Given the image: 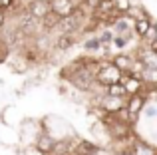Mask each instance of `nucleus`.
Listing matches in <instances>:
<instances>
[{
    "mask_svg": "<svg viewBox=\"0 0 157 155\" xmlns=\"http://www.w3.org/2000/svg\"><path fill=\"white\" fill-rule=\"evenodd\" d=\"M123 74L117 70V68L111 64V60H101L100 64V70H98V84L101 85V88H107V85H113V84H119L121 81Z\"/></svg>",
    "mask_w": 157,
    "mask_h": 155,
    "instance_id": "obj_1",
    "label": "nucleus"
},
{
    "mask_svg": "<svg viewBox=\"0 0 157 155\" xmlns=\"http://www.w3.org/2000/svg\"><path fill=\"white\" fill-rule=\"evenodd\" d=\"M84 40L80 38V34H56V42H54V52L58 54H66L74 46H78Z\"/></svg>",
    "mask_w": 157,
    "mask_h": 155,
    "instance_id": "obj_2",
    "label": "nucleus"
},
{
    "mask_svg": "<svg viewBox=\"0 0 157 155\" xmlns=\"http://www.w3.org/2000/svg\"><path fill=\"white\" fill-rule=\"evenodd\" d=\"M56 137L48 131H40L38 137L34 141V149L38 151L40 155H52L54 153V147H56Z\"/></svg>",
    "mask_w": 157,
    "mask_h": 155,
    "instance_id": "obj_3",
    "label": "nucleus"
},
{
    "mask_svg": "<svg viewBox=\"0 0 157 155\" xmlns=\"http://www.w3.org/2000/svg\"><path fill=\"white\" fill-rule=\"evenodd\" d=\"M147 105V97L145 93H135V96H129L125 101V109L129 112L131 117H135V119H139V115L143 113V109H145Z\"/></svg>",
    "mask_w": 157,
    "mask_h": 155,
    "instance_id": "obj_4",
    "label": "nucleus"
},
{
    "mask_svg": "<svg viewBox=\"0 0 157 155\" xmlns=\"http://www.w3.org/2000/svg\"><path fill=\"white\" fill-rule=\"evenodd\" d=\"M50 8H52V14L58 16L60 20L68 18L70 14H74V10L78 8V4L74 0H50Z\"/></svg>",
    "mask_w": 157,
    "mask_h": 155,
    "instance_id": "obj_5",
    "label": "nucleus"
},
{
    "mask_svg": "<svg viewBox=\"0 0 157 155\" xmlns=\"http://www.w3.org/2000/svg\"><path fill=\"white\" fill-rule=\"evenodd\" d=\"M26 10L30 12L36 20H44L52 12L50 0H28L26 2Z\"/></svg>",
    "mask_w": 157,
    "mask_h": 155,
    "instance_id": "obj_6",
    "label": "nucleus"
},
{
    "mask_svg": "<svg viewBox=\"0 0 157 155\" xmlns=\"http://www.w3.org/2000/svg\"><path fill=\"white\" fill-rule=\"evenodd\" d=\"M133 54H127V52H117V54L111 56V64L117 68L121 74H131V66H133Z\"/></svg>",
    "mask_w": 157,
    "mask_h": 155,
    "instance_id": "obj_7",
    "label": "nucleus"
},
{
    "mask_svg": "<svg viewBox=\"0 0 157 155\" xmlns=\"http://www.w3.org/2000/svg\"><path fill=\"white\" fill-rule=\"evenodd\" d=\"M129 153L131 155H157V145H151V143H147V141H143L141 137H139L129 147Z\"/></svg>",
    "mask_w": 157,
    "mask_h": 155,
    "instance_id": "obj_8",
    "label": "nucleus"
},
{
    "mask_svg": "<svg viewBox=\"0 0 157 155\" xmlns=\"http://www.w3.org/2000/svg\"><path fill=\"white\" fill-rule=\"evenodd\" d=\"M82 48H84L86 54H92V56H96L98 52L104 50V46H101L100 36H98V34H92V36H88V38H84V42H82Z\"/></svg>",
    "mask_w": 157,
    "mask_h": 155,
    "instance_id": "obj_9",
    "label": "nucleus"
},
{
    "mask_svg": "<svg viewBox=\"0 0 157 155\" xmlns=\"http://www.w3.org/2000/svg\"><path fill=\"white\" fill-rule=\"evenodd\" d=\"M151 24H153V20L149 18V14H145V16H141L139 20H135V24H133V32H135V36H137V40H141L143 36L147 34V30L151 28Z\"/></svg>",
    "mask_w": 157,
    "mask_h": 155,
    "instance_id": "obj_10",
    "label": "nucleus"
},
{
    "mask_svg": "<svg viewBox=\"0 0 157 155\" xmlns=\"http://www.w3.org/2000/svg\"><path fill=\"white\" fill-rule=\"evenodd\" d=\"M133 20L131 18H127V16H121V18L117 20V22L113 24V28H111V32H113L115 36H123V34H127V32H131L133 30Z\"/></svg>",
    "mask_w": 157,
    "mask_h": 155,
    "instance_id": "obj_11",
    "label": "nucleus"
},
{
    "mask_svg": "<svg viewBox=\"0 0 157 155\" xmlns=\"http://www.w3.org/2000/svg\"><path fill=\"white\" fill-rule=\"evenodd\" d=\"M8 66H10V72H12V74H28V70H30V66L24 62V58L20 54H16V60L10 58Z\"/></svg>",
    "mask_w": 157,
    "mask_h": 155,
    "instance_id": "obj_12",
    "label": "nucleus"
},
{
    "mask_svg": "<svg viewBox=\"0 0 157 155\" xmlns=\"http://www.w3.org/2000/svg\"><path fill=\"white\" fill-rule=\"evenodd\" d=\"M105 96H111V97H121V100H127V97H129L121 81H119V84H113V85H107V88H105Z\"/></svg>",
    "mask_w": 157,
    "mask_h": 155,
    "instance_id": "obj_13",
    "label": "nucleus"
},
{
    "mask_svg": "<svg viewBox=\"0 0 157 155\" xmlns=\"http://www.w3.org/2000/svg\"><path fill=\"white\" fill-rule=\"evenodd\" d=\"M12 54H14V50H12V48L8 46L6 42H2V40H0V66H2V64H8V62H10Z\"/></svg>",
    "mask_w": 157,
    "mask_h": 155,
    "instance_id": "obj_14",
    "label": "nucleus"
},
{
    "mask_svg": "<svg viewBox=\"0 0 157 155\" xmlns=\"http://www.w3.org/2000/svg\"><path fill=\"white\" fill-rule=\"evenodd\" d=\"M155 40H157V22L153 20V24H151V28L147 30V34L143 36V38L139 40V42H141L143 46H149L151 42H155Z\"/></svg>",
    "mask_w": 157,
    "mask_h": 155,
    "instance_id": "obj_15",
    "label": "nucleus"
},
{
    "mask_svg": "<svg viewBox=\"0 0 157 155\" xmlns=\"http://www.w3.org/2000/svg\"><path fill=\"white\" fill-rule=\"evenodd\" d=\"M98 36H100V42H101V46H104V48L105 46H111V44H113V38H115V34L111 30H101Z\"/></svg>",
    "mask_w": 157,
    "mask_h": 155,
    "instance_id": "obj_16",
    "label": "nucleus"
},
{
    "mask_svg": "<svg viewBox=\"0 0 157 155\" xmlns=\"http://www.w3.org/2000/svg\"><path fill=\"white\" fill-rule=\"evenodd\" d=\"M143 115H145L147 119H155V117H157V105L147 104V105H145V109H143Z\"/></svg>",
    "mask_w": 157,
    "mask_h": 155,
    "instance_id": "obj_17",
    "label": "nucleus"
},
{
    "mask_svg": "<svg viewBox=\"0 0 157 155\" xmlns=\"http://www.w3.org/2000/svg\"><path fill=\"white\" fill-rule=\"evenodd\" d=\"M111 48H115V50H125V48H129V44H127L125 40L121 38V36H115V38H113V44H111Z\"/></svg>",
    "mask_w": 157,
    "mask_h": 155,
    "instance_id": "obj_18",
    "label": "nucleus"
},
{
    "mask_svg": "<svg viewBox=\"0 0 157 155\" xmlns=\"http://www.w3.org/2000/svg\"><path fill=\"white\" fill-rule=\"evenodd\" d=\"M147 48H149V52H151V54H153L155 58H157V40H155V42H151Z\"/></svg>",
    "mask_w": 157,
    "mask_h": 155,
    "instance_id": "obj_19",
    "label": "nucleus"
},
{
    "mask_svg": "<svg viewBox=\"0 0 157 155\" xmlns=\"http://www.w3.org/2000/svg\"><path fill=\"white\" fill-rule=\"evenodd\" d=\"M113 155H131L129 151H117V153H113Z\"/></svg>",
    "mask_w": 157,
    "mask_h": 155,
    "instance_id": "obj_20",
    "label": "nucleus"
}]
</instances>
